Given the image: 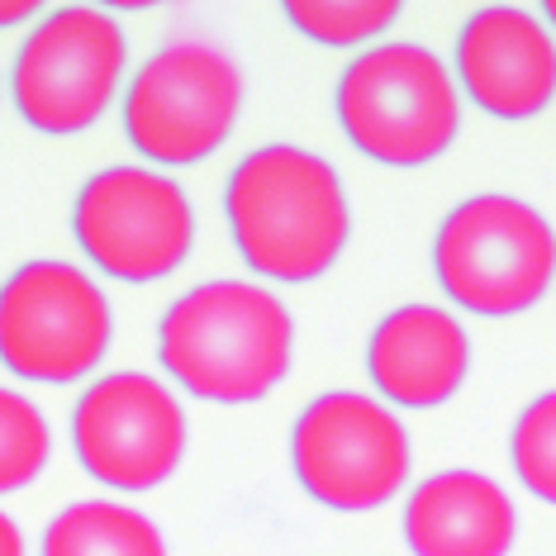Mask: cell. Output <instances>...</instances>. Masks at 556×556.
<instances>
[{
  "instance_id": "1",
  "label": "cell",
  "mask_w": 556,
  "mask_h": 556,
  "mask_svg": "<svg viewBox=\"0 0 556 556\" xmlns=\"http://www.w3.org/2000/svg\"><path fill=\"white\" fill-rule=\"evenodd\" d=\"M224 214L238 257L286 286L319 281L352 233L343 176L295 143L257 148L238 162L224 186Z\"/></svg>"
},
{
  "instance_id": "2",
  "label": "cell",
  "mask_w": 556,
  "mask_h": 556,
  "mask_svg": "<svg viewBox=\"0 0 556 556\" xmlns=\"http://www.w3.org/2000/svg\"><path fill=\"white\" fill-rule=\"evenodd\" d=\"M295 357L290 309L257 281H205L172 300L157 328V362L186 395L257 404Z\"/></svg>"
},
{
  "instance_id": "3",
  "label": "cell",
  "mask_w": 556,
  "mask_h": 556,
  "mask_svg": "<svg viewBox=\"0 0 556 556\" xmlns=\"http://www.w3.org/2000/svg\"><path fill=\"white\" fill-rule=\"evenodd\" d=\"M338 124L348 143L386 167H424L457 143L462 96L447 62L419 43H381L338 77Z\"/></svg>"
},
{
  "instance_id": "4",
  "label": "cell",
  "mask_w": 556,
  "mask_h": 556,
  "mask_svg": "<svg viewBox=\"0 0 556 556\" xmlns=\"http://www.w3.org/2000/svg\"><path fill=\"white\" fill-rule=\"evenodd\" d=\"M433 271L452 305L485 319H509L552 290L556 233L528 200L471 195L442 219Z\"/></svg>"
},
{
  "instance_id": "5",
  "label": "cell",
  "mask_w": 556,
  "mask_h": 556,
  "mask_svg": "<svg viewBox=\"0 0 556 556\" xmlns=\"http://www.w3.org/2000/svg\"><path fill=\"white\" fill-rule=\"evenodd\" d=\"M115 343V314L91 276L72 262H24L0 286V366L34 386L91 376Z\"/></svg>"
},
{
  "instance_id": "6",
  "label": "cell",
  "mask_w": 556,
  "mask_h": 556,
  "mask_svg": "<svg viewBox=\"0 0 556 556\" xmlns=\"http://www.w3.org/2000/svg\"><path fill=\"white\" fill-rule=\"evenodd\" d=\"M243 110V72L214 43L157 48L124 91V134L148 162L195 167L229 143Z\"/></svg>"
},
{
  "instance_id": "7",
  "label": "cell",
  "mask_w": 556,
  "mask_h": 556,
  "mask_svg": "<svg viewBox=\"0 0 556 556\" xmlns=\"http://www.w3.org/2000/svg\"><path fill=\"white\" fill-rule=\"evenodd\" d=\"M290 466L300 490L338 514H371L409 480V433L381 400L328 390L290 428Z\"/></svg>"
},
{
  "instance_id": "8",
  "label": "cell",
  "mask_w": 556,
  "mask_h": 556,
  "mask_svg": "<svg viewBox=\"0 0 556 556\" xmlns=\"http://www.w3.org/2000/svg\"><path fill=\"white\" fill-rule=\"evenodd\" d=\"M124 29L96 5H62L20 43L10 96L39 134H81L110 110L124 81Z\"/></svg>"
},
{
  "instance_id": "9",
  "label": "cell",
  "mask_w": 556,
  "mask_h": 556,
  "mask_svg": "<svg viewBox=\"0 0 556 556\" xmlns=\"http://www.w3.org/2000/svg\"><path fill=\"white\" fill-rule=\"evenodd\" d=\"M72 233L105 276L148 286L186 267L195 248V210L186 191L148 167H105L81 186Z\"/></svg>"
},
{
  "instance_id": "10",
  "label": "cell",
  "mask_w": 556,
  "mask_h": 556,
  "mask_svg": "<svg viewBox=\"0 0 556 556\" xmlns=\"http://www.w3.org/2000/svg\"><path fill=\"white\" fill-rule=\"evenodd\" d=\"M186 409L143 371H110L72 409V447L86 476L110 490H157L186 462Z\"/></svg>"
},
{
  "instance_id": "11",
  "label": "cell",
  "mask_w": 556,
  "mask_h": 556,
  "mask_svg": "<svg viewBox=\"0 0 556 556\" xmlns=\"http://www.w3.org/2000/svg\"><path fill=\"white\" fill-rule=\"evenodd\" d=\"M457 81L485 115L533 119L556 100V39L518 5H485L457 34Z\"/></svg>"
},
{
  "instance_id": "12",
  "label": "cell",
  "mask_w": 556,
  "mask_h": 556,
  "mask_svg": "<svg viewBox=\"0 0 556 556\" xmlns=\"http://www.w3.org/2000/svg\"><path fill=\"white\" fill-rule=\"evenodd\" d=\"M366 371L381 400L400 409H438L471 371V338L457 314L438 305H400L376 324L366 343Z\"/></svg>"
},
{
  "instance_id": "13",
  "label": "cell",
  "mask_w": 556,
  "mask_h": 556,
  "mask_svg": "<svg viewBox=\"0 0 556 556\" xmlns=\"http://www.w3.org/2000/svg\"><path fill=\"white\" fill-rule=\"evenodd\" d=\"M514 500L480 471H438L404 500V542L414 556H509Z\"/></svg>"
},
{
  "instance_id": "14",
  "label": "cell",
  "mask_w": 556,
  "mask_h": 556,
  "mask_svg": "<svg viewBox=\"0 0 556 556\" xmlns=\"http://www.w3.org/2000/svg\"><path fill=\"white\" fill-rule=\"evenodd\" d=\"M39 556H167L157 523L129 504L81 500L43 528Z\"/></svg>"
},
{
  "instance_id": "15",
  "label": "cell",
  "mask_w": 556,
  "mask_h": 556,
  "mask_svg": "<svg viewBox=\"0 0 556 556\" xmlns=\"http://www.w3.org/2000/svg\"><path fill=\"white\" fill-rule=\"evenodd\" d=\"M53 457V428L20 390H0V495L34 485Z\"/></svg>"
},
{
  "instance_id": "16",
  "label": "cell",
  "mask_w": 556,
  "mask_h": 556,
  "mask_svg": "<svg viewBox=\"0 0 556 556\" xmlns=\"http://www.w3.org/2000/svg\"><path fill=\"white\" fill-rule=\"evenodd\" d=\"M400 10L395 0H286V20L324 48L371 43L400 20Z\"/></svg>"
},
{
  "instance_id": "17",
  "label": "cell",
  "mask_w": 556,
  "mask_h": 556,
  "mask_svg": "<svg viewBox=\"0 0 556 556\" xmlns=\"http://www.w3.org/2000/svg\"><path fill=\"white\" fill-rule=\"evenodd\" d=\"M509 457H514V476L523 480L528 495H538L542 504H556V390L538 395L518 414Z\"/></svg>"
},
{
  "instance_id": "18",
  "label": "cell",
  "mask_w": 556,
  "mask_h": 556,
  "mask_svg": "<svg viewBox=\"0 0 556 556\" xmlns=\"http://www.w3.org/2000/svg\"><path fill=\"white\" fill-rule=\"evenodd\" d=\"M0 556H29V552H24L20 523H15V518H10L5 509H0Z\"/></svg>"
},
{
  "instance_id": "19",
  "label": "cell",
  "mask_w": 556,
  "mask_h": 556,
  "mask_svg": "<svg viewBox=\"0 0 556 556\" xmlns=\"http://www.w3.org/2000/svg\"><path fill=\"white\" fill-rule=\"evenodd\" d=\"M34 10H39V0H0V29L34 20Z\"/></svg>"
},
{
  "instance_id": "20",
  "label": "cell",
  "mask_w": 556,
  "mask_h": 556,
  "mask_svg": "<svg viewBox=\"0 0 556 556\" xmlns=\"http://www.w3.org/2000/svg\"><path fill=\"white\" fill-rule=\"evenodd\" d=\"M542 15H547V24L556 29V0H547V5H542Z\"/></svg>"
}]
</instances>
